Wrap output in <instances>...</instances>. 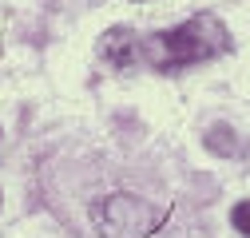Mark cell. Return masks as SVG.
Listing matches in <instances>:
<instances>
[{
    "label": "cell",
    "instance_id": "obj_1",
    "mask_svg": "<svg viewBox=\"0 0 250 238\" xmlns=\"http://www.w3.org/2000/svg\"><path fill=\"white\" fill-rule=\"evenodd\" d=\"M227 48H230V32L223 28V20L210 12H199L191 20H183L179 28H171V32H155L139 40V60H147L159 72H179V68L223 56Z\"/></svg>",
    "mask_w": 250,
    "mask_h": 238
},
{
    "label": "cell",
    "instance_id": "obj_2",
    "mask_svg": "<svg viewBox=\"0 0 250 238\" xmlns=\"http://www.w3.org/2000/svg\"><path fill=\"white\" fill-rule=\"evenodd\" d=\"M163 218H167V211H159V206H151L135 195H107L91 206V222L104 238H151Z\"/></svg>",
    "mask_w": 250,
    "mask_h": 238
},
{
    "label": "cell",
    "instance_id": "obj_3",
    "mask_svg": "<svg viewBox=\"0 0 250 238\" xmlns=\"http://www.w3.org/2000/svg\"><path fill=\"white\" fill-rule=\"evenodd\" d=\"M104 56L111 60L115 68H131L135 60H139V40H135V32H127V28L107 32V36H104Z\"/></svg>",
    "mask_w": 250,
    "mask_h": 238
},
{
    "label": "cell",
    "instance_id": "obj_4",
    "mask_svg": "<svg viewBox=\"0 0 250 238\" xmlns=\"http://www.w3.org/2000/svg\"><path fill=\"white\" fill-rule=\"evenodd\" d=\"M230 222H234V230H242V234L250 238V198L234 206V215H230Z\"/></svg>",
    "mask_w": 250,
    "mask_h": 238
}]
</instances>
